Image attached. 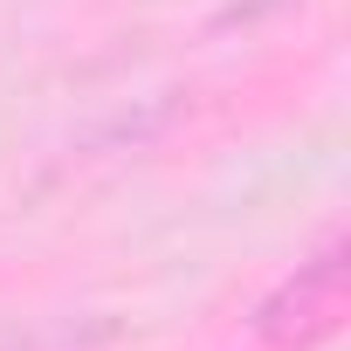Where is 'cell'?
Segmentation results:
<instances>
[{"mask_svg":"<svg viewBox=\"0 0 351 351\" xmlns=\"http://www.w3.org/2000/svg\"><path fill=\"white\" fill-rule=\"evenodd\" d=\"M344 276H351L344 241H324L310 262H296V276H282L255 303V337L276 344V351H303V344L330 337L337 317H344Z\"/></svg>","mask_w":351,"mask_h":351,"instance_id":"obj_1","label":"cell"}]
</instances>
